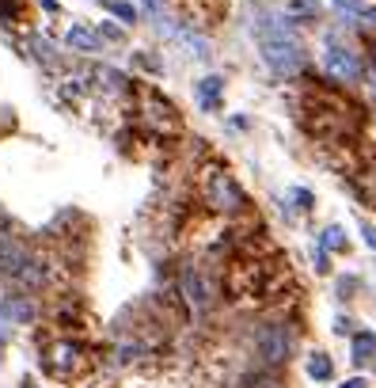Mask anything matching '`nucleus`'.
I'll list each match as a JSON object with an SVG mask.
<instances>
[{"instance_id": "obj_21", "label": "nucleus", "mask_w": 376, "mask_h": 388, "mask_svg": "<svg viewBox=\"0 0 376 388\" xmlns=\"http://www.w3.org/2000/svg\"><path fill=\"white\" fill-rule=\"evenodd\" d=\"M342 388H365V380H346Z\"/></svg>"}, {"instance_id": "obj_16", "label": "nucleus", "mask_w": 376, "mask_h": 388, "mask_svg": "<svg viewBox=\"0 0 376 388\" xmlns=\"http://www.w3.org/2000/svg\"><path fill=\"white\" fill-rule=\"evenodd\" d=\"M361 194H365L368 202H376V168L361 175Z\"/></svg>"}, {"instance_id": "obj_9", "label": "nucleus", "mask_w": 376, "mask_h": 388, "mask_svg": "<svg viewBox=\"0 0 376 388\" xmlns=\"http://www.w3.org/2000/svg\"><path fill=\"white\" fill-rule=\"evenodd\" d=\"M183 293H187V301L194 308H205L209 305V286H205V278L198 271H187L183 274Z\"/></svg>"}, {"instance_id": "obj_12", "label": "nucleus", "mask_w": 376, "mask_h": 388, "mask_svg": "<svg viewBox=\"0 0 376 388\" xmlns=\"http://www.w3.org/2000/svg\"><path fill=\"white\" fill-rule=\"evenodd\" d=\"M69 42H73L76 50H95L99 46V38L91 31H84V27H73V31H69Z\"/></svg>"}, {"instance_id": "obj_20", "label": "nucleus", "mask_w": 376, "mask_h": 388, "mask_svg": "<svg viewBox=\"0 0 376 388\" xmlns=\"http://www.w3.org/2000/svg\"><path fill=\"white\" fill-rule=\"evenodd\" d=\"M115 16H122L126 23H130V19H133V8H130V4H115Z\"/></svg>"}, {"instance_id": "obj_17", "label": "nucleus", "mask_w": 376, "mask_h": 388, "mask_svg": "<svg viewBox=\"0 0 376 388\" xmlns=\"http://www.w3.org/2000/svg\"><path fill=\"white\" fill-rule=\"evenodd\" d=\"M323 248H342V232L327 229V232H323Z\"/></svg>"}, {"instance_id": "obj_3", "label": "nucleus", "mask_w": 376, "mask_h": 388, "mask_svg": "<svg viewBox=\"0 0 376 388\" xmlns=\"http://www.w3.org/2000/svg\"><path fill=\"white\" fill-rule=\"evenodd\" d=\"M228 289L239 301H255L262 293H270V266L255 263V259H239L228 271Z\"/></svg>"}, {"instance_id": "obj_4", "label": "nucleus", "mask_w": 376, "mask_h": 388, "mask_svg": "<svg viewBox=\"0 0 376 388\" xmlns=\"http://www.w3.org/2000/svg\"><path fill=\"white\" fill-rule=\"evenodd\" d=\"M202 194H205V202H209L213 209H221V214L244 209V190H239L236 179H232L228 172H221V168H209V172L202 175Z\"/></svg>"}, {"instance_id": "obj_2", "label": "nucleus", "mask_w": 376, "mask_h": 388, "mask_svg": "<svg viewBox=\"0 0 376 388\" xmlns=\"http://www.w3.org/2000/svg\"><path fill=\"white\" fill-rule=\"evenodd\" d=\"M259 42H262V58L274 73H293L301 65V46L293 42V34L285 31L274 19H262L259 23Z\"/></svg>"}, {"instance_id": "obj_6", "label": "nucleus", "mask_w": 376, "mask_h": 388, "mask_svg": "<svg viewBox=\"0 0 376 388\" xmlns=\"http://www.w3.org/2000/svg\"><path fill=\"white\" fill-rule=\"evenodd\" d=\"M46 369L54 377H76L84 369V350L76 343H54L46 350Z\"/></svg>"}, {"instance_id": "obj_19", "label": "nucleus", "mask_w": 376, "mask_h": 388, "mask_svg": "<svg viewBox=\"0 0 376 388\" xmlns=\"http://www.w3.org/2000/svg\"><path fill=\"white\" fill-rule=\"evenodd\" d=\"M145 8H148V16H164V0H145Z\"/></svg>"}, {"instance_id": "obj_1", "label": "nucleus", "mask_w": 376, "mask_h": 388, "mask_svg": "<svg viewBox=\"0 0 376 388\" xmlns=\"http://www.w3.org/2000/svg\"><path fill=\"white\" fill-rule=\"evenodd\" d=\"M312 130L327 141H342L357 133V107L331 91H316L312 95Z\"/></svg>"}, {"instance_id": "obj_22", "label": "nucleus", "mask_w": 376, "mask_h": 388, "mask_svg": "<svg viewBox=\"0 0 376 388\" xmlns=\"http://www.w3.org/2000/svg\"><path fill=\"white\" fill-rule=\"evenodd\" d=\"M27 388H34V385H27Z\"/></svg>"}, {"instance_id": "obj_8", "label": "nucleus", "mask_w": 376, "mask_h": 388, "mask_svg": "<svg viewBox=\"0 0 376 388\" xmlns=\"http://www.w3.org/2000/svg\"><path fill=\"white\" fill-rule=\"evenodd\" d=\"M323 65H327V73L335 76V80H357L361 76V61H357V54H350V50H327Z\"/></svg>"}, {"instance_id": "obj_15", "label": "nucleus", "mask_w": 376, "mask_h": 388, "mask_svg": "<svg viewBox=\"0 0 376 388\" xmlns=\"http://www.w3.org/2000/svg\"><path fill=\"white\" fill-rule=\"evenodd\" d=\"M308 373H312V377H319V380H327V377H331V362H327L323 354H316V358L308 362Z\"/></svg>"}, {"instance_id": "obj_5", "label": "nucleus", "mask_w": 376, "mask_h": 388, "mask_svg": "<svg viewBox=\"0 0 376 388\" xmlns=\"http://www.w3.org/2000/svg\"><path fill=\"white\" fill-rule=\"evenodd\" d=\"M141 118H145V126L152 133H160V137H175V133H179V115H175V107L167 100H160L156 91H141Z\"/></svg>"}, {"instance_id": "obj_18", "label": "nucleus", "mask_w": 376, "mask_h": 388, "mask_svg": "<svg viewBox=\"0 0 376 388\" xmlns=\"http://www.w3.org/2000/svg\"><path fill=\"white\" fill-rule=\"evenodd\" d=\"M338 12H361V0H335Z\"/></svg>"}, {"instance_id": "obj_14", "label": "nucleus", "mask_w": 376, "mask_h": 388, "mask_svg": "<svg viewBox=\"0 0 376 388\" xmlns=\"http://www.w3.org/2000/svg\"><path fill=\"white\" fill-rule=\"evenodd\" d=\"M198 91H202V103H205V107H213V103H217V91H221V80H217V76H205Z\"/></svg>"}, {"instance_id": "obj_13", "label": "nucleus", "mask_w": 376, "mask_h": 388, "mask_svg": "<svg viewBox=\"0 0 376 388\" xmlns=\"http://www.w3.org/2000/svg\"><path fill=\"white\" fill-rule=\"evenodd\" d=\"M373 350H376V335H357L353 339V362H365Z\"/></svg>"}, {"instance_id": "obj_7", "label": "nucleus", "mask_w": 376, "mask_h": 388, "mask_svg": "<svg viewBox=\"0 0 376 388\" xmlns=\"http://www.w3.org/2000/svg\"><path fill=\"white\" fill-rule=\"evenodd\" d=\"M255 347H259V358H262V362L278 365V362H285V358H289V350H293V339H289L285 328H262L259 339H255Z\"/></svg>"}, {"instance_id": "obj_10", "label": "nucleus", "mask_w": 376, "mask_h": 388, "mask_svg": "<svg viewBox=\"0 0 376 388\" xmlns=\"http://www.w3.org/2000/svg\"><path fill=\"white\" fill-rule=\"evenodd\" d=\"M31 316H34V308H31V301H27V297H8V301H4V320L27 323Z\"/></svg>"}, {"instance_id": "obj_11", "label": "nucleus", "mask_w": 376, "mask_h": 388, "mask_svg": "<svg viewBox=\"0 0 376 388\" xmlns=\"http://www.w3.org/2000/svg\"><path fill=\"white\" fill-rule=\"evenodd\" d=\"M285 12L293 19H308V16H316V12H319V4H316V0H289Z\"/></svg>"}]
</instances>
